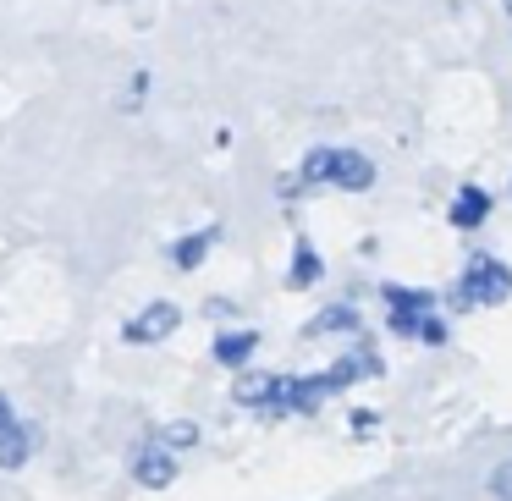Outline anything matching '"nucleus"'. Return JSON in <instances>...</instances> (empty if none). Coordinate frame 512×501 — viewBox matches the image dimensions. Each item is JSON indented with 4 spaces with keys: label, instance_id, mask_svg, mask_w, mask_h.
Instances as JSON below:
<instances>
[{
    "label": "nucleus",
    "instance_id": "nucleus-7",
    "mask_svg": "<svg viewBox=\"0 0 512 501\" xmlns=\"http://www.w3.org/2000/svg\"><path fill=\"white\" fill-rule=\"evenodd\" d=\"M133 474H138V485H144V490H166L171 479H177V457H171L166 446H160V452H144Z\"/></svg>",
    "mask_w": 512,
    "mask_h": 501
},
{
    "label": "nucleus",
    "instance_id": "nucleus-5",
    "mask_svg": "<svg viewBox=\"0 0 512 501\" xmlns=\"http://www.w3.org/2000/svg\"><path fill=\"white\" fill-rule=\"evenodd\" d=\"M182 325V309L177 303H149L138 314V325H127V342H155V336H171Z\"/></svg>",
    "mask_w": 512,
    "mask_h": 501
},
{
    "label": "nucleus",
    "instance_id": "nucleus-16",
    "mask_svg": "<svg viewBox=\"0 0 512 501\" xmlns=\"http://www.w3.org/2000/svg\"><path fill=\"white\" fill-rule=\"evenodd\" d=\"M490 496L512 501V457H507V463H496V474H490Z\"/></svg>",
    "mask_w": 512,
    "mask_h": 501
},
{
    "label": "nucleus",
    "instance_id": "nucleus-3",
    "mask_svg": "<svg viewBox=\"0 0 512 501\" xmlns=\"http://www.w3.org/2000/svg\"><path fill=\"white\" fill-rule=\"evenodd\" d=\"M325 182L342 193H369L375 188V160L358 155V149H331V171H325Z\"/></svg>",
    "mask_w": 512,
    "mask_h": 501
},
{
    "label": "nucleus",
    "instance_id": "nucleus-6",
    "mask_svg": "<svg viewBox=\"0 0 512 501\" xmlns=\"http://www.w3.org/2000/svg\"><path fill=\"white\" fill-rule=\"evenodd\" d=\"M485 215H490V193L485 188H463L452 199V210H446V221H452L457 232H474V226H485Z\"/></svg>",
    "mask_w": 512,
    "mask_h": 501
},
{
    "label": "nucleus",
    "instance_id": "nucleus-1",
    "mask_svg": "<svg viewBox=\"0 0 512 501\" xmlns=\"http://www.w3.org/2000/svg\"><path fill=\"white\" fill-rule=\"evenodd\" d=\"M512 298V265L490 254H474L463 265V287H457V303H507Z\"/></svg>",
    "mask_w": 512,
    "mask_h": 501
},
{
    "label": "nucleus",
    "instance_id": "nucleus-18",
    "mask_svg": "<svg viewBox=\"0 0 512 501\" xmlns=\"http://www.w3.org/2000/svg\"><path fill=\"white\" fill-rule=\"evenodd\" d=\"M199 441V430H193V424H171L166 435H160V446H193Z\"/></svg>",
    "mask_w": 512,
    "mask_h": 501
},
{
    "label": "nucleus",
    "instance_id": "nucleus-17",
    "mask_svg": "<svg viewBox=\"0 0 512 501\" xmlns=\"http://www.w3.org/2000/svg\"><path fill=\"white\" fill-rule=\"evenodd\" d=\"M325 171H331V149H314V155L303 160V182H325Z\"/></svg>",
    "mask_w": 512,
    "mask_h": 501
},
{
    "label": "nucleus",
    "instance_id": "nucleus-11",
    "mask_svg": "<svg viewBox=\"0 0 512 501\" xmlns=\"http://www.w3.org/2000/svg\"><path fill=\"white\" fill-rule=\"evenodd\" d=\"M314 281H320V254H314L309 243H298V254H292V270H287V287L303 292V287H314Z\"/></svg>",
    "mask_w": 512,
    "mask_h": 501
},
{
    "label": "nucleus",
    "instance_id": "nucleus-13",
    "mask_svg": "<svg viewBox=\"0 0 512 501\" xmlns=\"http://www.w3.org/2000/svg\"><path fill=\"white\" fill-rule=\"evenodd\" d=\"M210 243H215V232H193V237H182V243L171 248L177 270H199V265H204V254H210Z\"/></svg>",
    "mask_w": 512,
    "mask_h": 501
},
{
    "label": "nucleus",
    "instance_id": "nucleus-8",
    "mask_svg": "<svg viewBox=\"0 0 512 501\" xmlns=\"http://www.w3.org/2000/svg\"><path fill=\"white\" fill-rule=\"evenodd\" d=\"M325 375H331V386H336V391H347L353 380H375V375H380V364H375L369 353H353V358H342L336 369H325Z\"/></svg>",
    "mask_w": 512,
    "mask_h": 501
},
{
    "label": "nucleus",
    "instance_id": "nucleus-19",
    "mask_svg": "<svg viewBox=\"0 0 512 501\" xmlns=\"http://www.w3.org/2000/svg\"><path fill=\"white\" fill-rule=\"evenodd\" d=\"M6 424H12V402L0 397V430H6Z\"/></svg>",
    "mask_w": 512,
    "mask_h": 501
},
{
    "label": "nucleus",
    "instance_id": "nucleus-14",
    "mask_svg": "<svg viewBox=\"0 0 512 501\" xmlns=\"http://www.w3.org/2000/svg\"><path fill=\"white\" fill-rule=\"evenodd\" d=\"M353 325H358V314L347 309V303H336V309H325L320 320L309 325V331H314V336H325V331H353Z\"/></svg>",
    "mask_w": 512,
    "mask_h": 501
},
{
    "label": "nucleus",
    "instance_id": "nucleus-20",
    "mask_svg": "<svg viewBox=\"0 0 512 501\" xmlns=\"http://www.w3.org/2000/svg\"><path fill=\"white\" fill-rule=\"evenodd\" d=\"M507 12H512V0H507Z\"/></svg>",
    "mask_w": 512,
    "mask_h": 501
},
{
    "label": "nucleus",
    "instance_id": "nucleus-12",
    "mask_svg": "<svg viewBox=\"0 0 512 501\" xmlns=\"http://www.w3.org/2000/svg\"><path fill=\"white\" fill-rule=\"evenodd\" d=\"M270 391H276V375H237L232 397L248 402V408H270Z\"/></svg>",
    "mask_w": 512,
    "mask_h": 501
},
{
    "label": "nucleus",
    "instance_id": "nucleus-2",
    "mask_svg": "<svg viewBox=\"0 0 512 501\" xmlns=\"http://www.w3.org/2000/svg\"><path fill=\"white\" fill-rule=\"evenodd\" d=\"M331 375H287L276 380V391H270V408H287V413H314L325 397H331Z\"/></svg>",
    "mask_w": 512,
    "mask_h": 501
},
{
    "label": "nucleus",
    "instance_id": "nucleus-9",
    "mask_svg": "<svg viewBox=\"0 0 512 501\" xmlns=\"http://www.w3.org/2000/svg\"><path fill=\"white\" fill-rule=\"evenodd\" d=\"M28 446H34V435H28L23 424H6V430H0V468H23Z\"/></svg>",
    "mask_w": 512,
    "mask_h": 501
},
{
    "label": "nucleus",
    "instance_id": "nucleus-4",
    "mask_svg": "<svg viewBox=\"0 0 512 501\" xmlns=\"http://www.w3.org/2000/svg\"><path fill=\"white\" fill-rule=\"evenodd\" d=\"M391 331H397V336H413V342H430V347H441L446 342V325L441 320H435V314L430 309H391Z\"/></svg>",
    "mask_w": 512,
    "mask_h": 501
},
{
    "label": "nucleus",
    "instance_id": "nucleus-15",
    "mask_svg": "<svg viewBox=\"0 0 512 501\" xmlns=\"http://www.w3.org/2000/svg\"><path fill=\"white\" fill-rule=\"evenodd\" d=\"M380 298H386L391 309H435V298H430V292H413V287H386Z\"/></svg>",
    "mask_w": 512,
    "mask_h": 501
},
{
    "label": "nucleus",
    "instance_id": "nucleus-10",
    "mask_svg": "<svg viewBox=\"0 0 512 501\" xmlns=\"http://www.w3.org/2000/svg\"><path fill=\"white\" fill-rule=\"evenodd\" d=\"M254 347H259L254 331H232V336H221V342H215V358H221V364H232V369H243L248 358H254Z\"/></svg>",
    "mask_w": 512,
    "mask_h": 501
}]
</instances>
